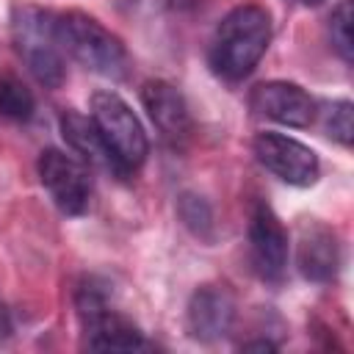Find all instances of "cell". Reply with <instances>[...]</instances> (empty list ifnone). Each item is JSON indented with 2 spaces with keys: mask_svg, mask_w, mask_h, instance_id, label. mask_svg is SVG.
Returning <instances> with one entry per match:
<instances>
[{
  "mask_svg": "<svg viewBox=\"0 0 354 354\" xmlns=\"http://www.w3.org/2000/svg\"><path fill=\"white\" fill-rule=\"evenodd\" d=\"M249 105L257 116L285 127H310L315 119V100L290 80H266L252 88Z\"/></svg>",
  "mask_w": 354,
  "mask_h": 354,
  "instance_id": "9",
  "label": "cell"
},
{
  "mask_svg": "<svg viewBox=\"0 0 354 354\" xmlns=\"http://www.w3.org/2000/svg\"><path fill=\"white\" fill-rule=\"evenodd\" d=\"M329 41L343 64L354 58V39H351V0H340L329 14Z\"/></svg>",
  "mask_w": 354,
  "mask_h": 354,
  "instance_id": "17",
  "label": "cell"
},
{
  "mask_svg": "<svg viewBox=\"0 0 354 354\" xmlns=\"http://www.w3.org/2000/svg\"><path fill=\"white\" fill-rule=\"evenodd\" d=\"M91 122L97 124L105 147L111 149L119 177L127 180L133 171H138L149 155V141L144 133L141 119L133 113V108L116 94V91H97L91 97Z\"/></svg>",
  "mask_w": 354,
  "mask_h": 354,
  "instance_id": "5",
  "label": "cell"
},
{
  "mask_svg": "<svg viewBox=\"0 0 354 354\" xmlns=\"http://www.w3.org/2000/svg\"><path fill=\"white\" fill-rule=\"evenodd\" d=\"M235 324V296L224 285H202L185 307V329L199 343L224 337Z\"/></svg>",
  "mask_w": 354,
  "mask_h": 354,
  "instance_id": "12",
  "label": "cell"
},
{
  "mask_svg": "<svg viewBox=\"0 0 354 354\" xmlns=\"http://www.w3.org/2000/svg\"><path fill=\"white\" fill-rule=\"evenodd\" d=\"M299 3H301V6H321L324 0H299Z\"/></svg>",
  "mask_w": 354,
  "mask_h": 354,
  "instance_id": "21",
  "label": "cell"
},
{
  "mask_svg": "<svg viewBox=\"0 0 354 354\" xmlns=\"http://www.w3.org/2000/svg\"><path fill=\"white\" fill-rule=\"evenodd\" d=\"M58 127H61V136L69 144V149L75 155H80V160L86 166H97V169L119 177L116 160H113L111 149L105 147V141H102L97 124L91 122V116H83L77 111H66V113H61Z\"/></svg>",
  "mask_w": 354,
  "mask_h": 354,
  "instance_id": "13",
  "label": "cell"
},
{
  "mask_svg": "<svg viewBox=\"0 0 354 354\" xmlns=\"http://www.w3.org/2000/svg\"><path fill=\"white\" fill-rule=\"evenodd\" d=\"M243 351H277V343L274 340H246L241 343Z\"/></svg>",
  "mask_w": 354,
  "mask_h": 354,
  "instance_id": "18",
  "label": "cell"
},
{
  "mask_svg": "<svg viewBox=\"0 0 354 354\" xmlns=\"http://www.w3.org/2000/svg\"><path fill=\"white\" fill-rule=\"evenodd\" d=\"M130 3H133V0H130ZM136 3H141V0H136Z\"/></svg>",
  "mask_w": 354,
  "mask_h": 354,
  "instance_id": "22",
  "label": "cell"
},
{
  "mask_svg": "<svg viewBox=\"0 0 354 354\" xmlns=\"http://www.w3.org/2000/svg\"><path fill=\"white\" fill-rule=\"evenodd\" d=\"M271 44V17L263 6L246 3L224 14L207 47L210 72L227 83H238L254 72Z\"/></svg>",
  "mask_w": 354,
  "mask_h": 354,
  "instance_id": "1",
  "label": "cell"
},
{
  "mask_svg": "<svg viewBox=\"0 0 354 354\" xmlns=\"http://www.w3.org/2000/svg\"><path fill=\"white\" fill-rule=\"evenodd\" d=\"M36 111L33 91L17 75H0V116L8 122H30Z\"/></svg>",
  "mask_w": 354,
  "mask_h": 354,
  "instance_id": "14",
  "label": "cell"
},
{
  "mask_svg": "<svg viewBox=\"0 0 354 354\" xmlns=\"http://www.w3.org/2000/svg\"><path fill=\"white\" fill-rule=\"evenodd\" d=\"M11 41L28 72L47 88L66 80L64 50L55 36V11L19 0L11 6Z\"/></svg>",
  "mask_w": 354,
  "mask_h": 354,
  "instance_id": "3",
  "label": "cell"
},
{
  "mask_svg": "<svg viewBox=\"0 0 354 354\" xmlns=\"http://www.w3.org/2000/svg\"><path fill=\"white\" fill-rule=\"evenodd\" d=\"M254 158L274 174L279 177L282 183L288 185H299V188H307L318 180L321 174V160L318 155L301 144L299 138L293 136H285V133H274V130H266V133H257L254 138Z\"/></svg>",
  "mask_w": 354,
  "mask_h": 354,
  "instance_id": "8",
  "label": "cell"
},
{
  "mask_svg": "<svg viewBox=\"0 0 354 354\" xmlns=\"http://www.w3.org/2000/svg\"><path fill=\"white\" fill-rule=\"evenodd\" d=\"M290 241L279 216L266 205L254 202L249 213V263L252 271L271 285H279L288 274Z\"/></svg>",
  "mask_w": 354,
  "mask_h": 354,
  "instance_id": "7",
  "label": "cell"
},
{
  "mask_svg": "<svg viewBox=\"0 0 354 354\" xmlns=\"http://www.w3.org/2000/svg\"><path fill=\"white\" fill-rule=\"evenodd\" d=\"M55 36L64 55L83 69L108 80H124L130 75L133 61L124 41L97 17L86 11H61L55 14Z\"/></svg>",
  "mask_w": 354,
  "mask_h": 354,
  "instance_id": "2",
  "label": "cell"
},
{
  "mask_svg": "<svg viewBox=\"0 0 354 354\" xmlns=\"http://www.w3.org/2000/svg\"><path fill=\"white\" fill-rule=\"evenodd\" d=\"M36 171H39V180H41L44 191L50 194L53 205L64 216L88 213L94 183H91V171H88V166L83 160L50 147V149H44L39 155Z\"/></svg>",
  "mask_w": 354,
  "mask_h": 354,
  "instance_id": "6",
  "label": "cell"
},
{
  "mask_svg": "<svg viewBox=\"0 0 354 354\" xmlns=\"http://www.w3.org/2000/svg\"><path fill=\"white\" fill-rule=\"evenodd\" d=\"M141 102L166 144L183 147L191 138V111L177 86H171L169 80H147L141 86Z\"/></svg>",
  "mask_w": 354,
  "mask_h": 354,
  "instance_id": "11",
  "label": "cell"
},
{
  "mask_svg": "<svg viewBox=\"0 0 354 354\" xmlns=\"http://www.w3.org/2000/svg\"><path fill=\"white\" fill-rule=\"evenodd\" d=\"M315 113L321 116V127L332 141H337L340 147H351L354 124H351V102L348 100L324 102L321 108H315Z\"/></svg>",
  "mask_w": 354,
  "mask_h": 354,
  "instance_id": "15",
  "label": "cell"
},
{
  "mask_svg": "<svg viewBox=\"0 0 354 354\" xmlns=\"http://www.w3.org/2000/svg\"><path fill=\"white\" fill-rule=\"evenodd\" d=\"M8 335H11V318H8V313L0 307V340L8 337Z\"/></svg>",
  "mask_w": 354,
  "mask_h": 354,
  "instance_id": "19",
  "label": "cell"
},
{
  "mask_svg": "<svg viewBox=\"0 0 354 354\" xmlns=\"http://www.w3.org/2000/svg\"><path fill=\"white\" fill-rule=\"evenodd\" d=\"M75 307L83 340L94 351H136L144 348V332L119 310L111 307V282L102 277H83L75 288Z\"/></svg>",
  "mask_w": 354,
  "mask_h": 354,
  "instance_id": "4",
  "label": "cell"
},
{
  "mask_svg": "<svg viewBox=\"0 0 354 354\" xmlns=\"http://www.w3.org/2000/svg\"><path fill=\"white\" fill-rule=\"evenodd\" d=\"M177 216L183 218V224L196 235V238H205L210 241V232H213V210L207 205V199H202L199 194H180L177 199Z\"/></svg>",
  "mask_w": 354,
  "mask_h": 354,
  "instance_id": "16",
  "label": "cell"
},
{
  "mask_svg": "<svg viewBox=\"0 0 354 354\" xmlns=\"http://www.w3.org/2000/svg\"><path fill=\"white\" fill-rule=\"evenodd\" d=\"M169 8H191V6H196V0H163Z\"/></svg>",
  "mask_w": 354,
  "mask_h": 354,
  "instance_id": "20",
  "label": "cell"
},
{
  "mask_svg": "<svg viewBox=\"0 0 354 354\" xmlns=\"http://www.w3.org/2000/svg\"><path fill=\"white\" fill-rule=\"evenodd\" d=\"M296 268L304 279L326 285L337 279L340 271V243L337 232L324 221H301L296 238Z\"/></svg>",
  "mask_w": 354,
  "mask_h": 354,
  "instance_id": "10",
  "label": "cell"
}]
</instances>
